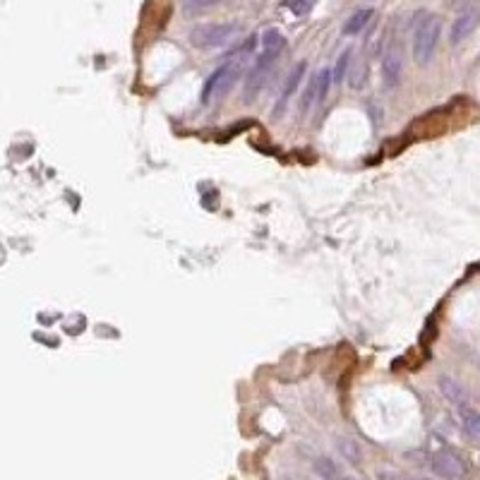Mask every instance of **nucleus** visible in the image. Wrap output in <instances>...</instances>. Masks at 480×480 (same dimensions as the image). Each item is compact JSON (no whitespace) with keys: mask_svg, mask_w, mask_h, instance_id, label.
Returning <instances> with one entry per match:
<instances>
[{"mask_svg":"<svg viewBox=\"0 0 480 480\" xmlns=\"http://www.w3.org/2000/svg\"><path fill=\"white\" fill-rule=\"evenodd\" d=\"M480 24V8H471L461 12L456 19H454V27H451V44H461L464 39H469L473 31H476V27Z\"/></svg>","mask_w":480,"mask_h":480,"instance_id":"7","label":"nucleus"},{"mask_svg":"<svg viewBox=\"0 0 480 480\" xmlns=\"http://www.w3.org/2000/svg\"><path fill=\"white\" fill-rule=\"evenodd\" d=\"M382 77H384V84L389 89L399 87L401 77H404V48H401V44L397 41V39L387 44L384 61H382Z\"/></svg>","mask_w":480,"mask_h":480,"instance_id":"5","label":"nucleus"},{"mask_svg":"<svg viewBox=\"0 0 480 480\" xmlns=\"http://www.w3.org/2000/svg\"><path fill=\"white\" fill-rule=\"evenodd\" d=\"M439 389L446 399L451 401V404H456L459 409H464V406H469V397H466V392L461 389V384H456L454 379H446L442 377L439 379Z\"/></svg>","mask_w":480,"mask_h":480,"instance_id":"10","label":"nucleus"},{"mask_svg":"<svg viewBox=\"0 0 480 480\" xmlns=\"http://www.w3.org/2000/svg\"><path fill=\"white\" fill-rule=\"evenodd\" d=\"M238 24H200V27L190 31V41L197 48H221V46L231 44L238 36Z\"/></svg>","mask_w":480,"mask_h":480,"instance_id":"3","label":"nucleus"},{"mask_svg":"<svg viewBox=\"0 0 480 480\" xmlns=\"http://www.w3.org/2000/svg\"><path fill=\"white\" fill-rule=\"evenodd\" d=\"M372 15L374 12L372 10H358V12H353L351 17H348V22L344 24V34L346 36H356V34H360L367 24H370V19H372Z\"/></svg>","mask_w":480,"mask_h":480,"instance_id":"11","label":"nucleus"},{"mask_svg":"<svg viewBox=\"0 0 480 480\" xmlns=\"http://www.w3.org/2000/svg\"><path fill=\"white\" fill-rule=\"evenodd\" d=\"M461 425H464L466 435H469L473 442L480 444V413L471 411L469 406H464V409H461Z\"/></svg>","mask_w":480,"mask_h":480,"instance_id":"12","label":"nucleus"},{"mask_svg":"<svg viewBox=\"0 0 480 480\" xmlns=\"http://www.w3.org/2000/svg\"><path fill=\"white\" fill-rule=\"evenodd\" d=\"M276 56L279 53H274V51H262V56L257 58V63H255V68H252V72H250L247 84H245V101L247 103H252L262 91V87L267 84V77L272 75Z\"/></svg>","mask_w":480,"mask_h":480,"instance_id":"4","label":"nucleus"},{"mask_svg":"<svg viewBox=\"0 0 480 480\" xmlns=\"http://www.w3.org/2000/svg\"><path fill=\"white\" fill-rule=\"evenodd\" d=\"M240 72H242V58H238V61L231 58V61H226L221 68H216L212 75H209L205 89H202V103L221 101V98L231 91L235 80L240 77Z\"/></svg>","mask_w":480,"mask_h":480,"instance_id":"2","label":"nucleus"},{"mask_svg":"<svg viewBox=\"0 0 480 480\" xmlns=\"http://www.w3.org/2000/svg\"><path fill=\"white\" fill-rule=\"evenodd\" d=\"M330 82H332V70H320L317 75L312 77L310 87H307L305 96H302V111L310 108L312 103H322L330 91Z\"/></svg>","mask_w":480,"mask_h":480,"instance_id":"8","label":"nucleus"},{"mask_svg":"<svg viewBox=\"0 0 480 480\" xmlns=\"http://www.w3.org/2000/svg\"><path fill=\"white\" fill-rule=\"evenodd\" d=\"M348 65H351V51H346V53H341V56H339L337 68L332 70V82H334V84H341V82H344V77H348V75H346V72H348Z\"/></svg>","mask_w":480,"mask_h":480,"instance_id":"15","label":"nucleus"},{"mask_svg":"<svg viewBox=\"0 0 480 480\" xmlns=\"http://www.w3.org/2000/svg\"><path fill=\"white\" fill-rule=\"evenodd\" d=\"M310 0H286V8L293 12V15H305L310 10Z\"/></svg>","mask_w":480,"mask_h":480,"instance_id":"18","label":"nucleus"},{"mask_svg":"<svg viewBox=\"0 0 480 480\" xmlns=\"http://www.w3.org/2000/svg\"><path fill=\"white\" fill-rule=\"evenodd\" d=\"M262 44H265V51H274V53H281V51H284V46H286V39H284V34H281V31L269 29L267 34H265V39H262Z\"/></svg>","mask_w":480,"mask_h":480,"instance_id":"14","label":"nucleus"},{"mask_svg":"<svg viewBox=\"0 0 480 480\" xmlns=\"http://www.w3.org/2000/svg\"><path fill=\"white\" fill-rule=\"evenodd\" d=\"M216 3H221V0H183V15L197 17V15H202V12L212 10Z\"/></svg>","mask_w":480,"mask_h":480,"instance_id":"13","label":"nucleus"},{"mask_svg":"<svg viewBox=\"0 0 480 480\" xmlns=\"http://www.w3.org/2000/svg\"><path fill=\"white\" fill-rule=\"evenodd\" d=\"M305 70H307V65L305 63H298L295 65V70L288 75V80H286V84H284V89H281V96H279V103H276V111L274 113H281L284 111V106L288 103V98L293 96V91L300 87V82H302V77H305Z\"/></svg>","mask_w":480,"mask_h":480,"instance_id":"9","label":"nucleus"},{"mask_svg":"<svg viewBox=\"0 0 480 480\" xmlns=\"http://www.w3.org/2000/svg\"><path fill=\"white\" fill-rule=\"evenodd\" d=\"M315 473H317L320 478H337L339 476V469L337 466H334L330 459H317V461H315Z\"/></svg>","mask_w":480,"mask_h":480,"instance_id":"17","label":"nucleus"},{"mask_svg":"<svg viewBox=\"0 0 480 480\" xmlns=\"http://www.w3.org/2000/svg\"><path fill=\"white\" fill-rule=\"evenodd\" d=\"M439 36H442V19L437 15L420 12L418 19L413 22V58L418 65H427L435 58Z\"/></svg>","mask_w":480,"mask_h":480,"instance_id":"1","label":"nucleus"},{"mask_svg":"<svg viewBox=\"0 0 480 480\" xmlns=\"http://www.w3.org/2000/svg\"><path fill=\"white\" fill-rule=\"evenodd\" d=\"M339 449L348 459V461L360 464V449H358V444L353 442V439H339Z\"/></svg>","mask_w":480,"mask_h":480,"instance_id":"16","label":"nucleus"},{"mask_svg":"<svg viewBox=\"0 0 480 480\" xmlns=\"http://www.w3.org/2000/svg\"><path fill=\"white\" fill-rule=\"evenodd\" d=\"M432 473L439 478H464L466 461L459 451L439 449V451H435V456H432Z\"/></svg>","mask_w":480,"mask_h":480,"instance_id":"6","label":"nucleus"}]
</instances>
